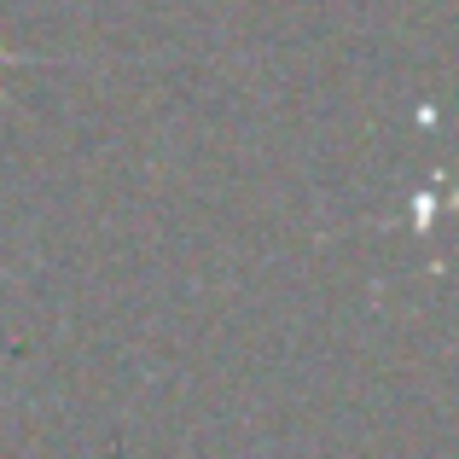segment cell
<instances>
[{
	"label": "cell",
	"instance_id": "6da1fadb",
	"mask_svg": "<svg viewBox=\"0 0 459 459\" xmlns=\"http://www.w3.org/2000/svg\"><path fill=\"white\" fill-rule=\"evenodd\" d=\"M6 65H18V53H12V47L0 41V70H6Z\"/></svg>",
	"mask_w": 459,
	"mask_h": 459
}]
</instances>
